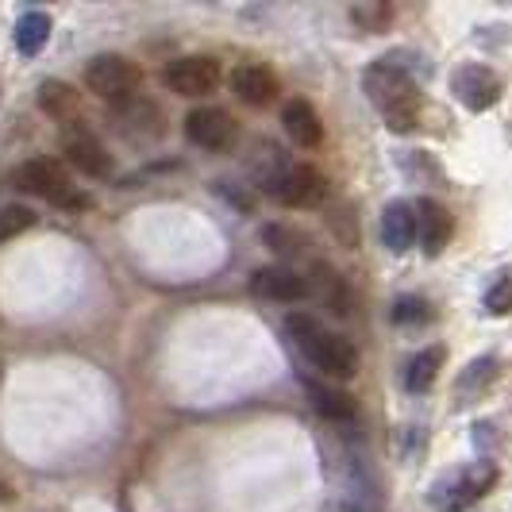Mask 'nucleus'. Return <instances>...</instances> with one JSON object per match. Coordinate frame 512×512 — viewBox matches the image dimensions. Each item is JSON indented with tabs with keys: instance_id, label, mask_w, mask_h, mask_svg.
<instances>
[{
	"instance_id": "obj_6",
	"label": "nucleus",
	"mask_w": 512,
	"mask_h": 512,
	"mask_svg": "<svg viewBox=\"0 0 512 512\" xmlns=\"http://www.w3.org/2000/svg\"><path fill=\"white\" fill-rule=\"evenodd\" d=\"M451 93L459 97L462 108L470 112H486L501 101L505 81L497 77V70H489L486 62H462L459 70L451 74Z\"/></svg>"
},
{
	"instance_id": "obj_3",
	"label": "nucleus",
	"mask_w": 512,
	"mask_h": 512,
	"mask_svg": "<svg viewBox=\"0 0 512 512\" xmlns=\"http://www.w3.org/2000/svg\"><path fill=\"white\" fill-rule=\"evenodd\" d=\"M12 185H16L20 193H31V197H39V201H47V205L62 208V212H85V208L93 205V197L77 185L74 174H70L58 158H47V154L27 158L24 166H16Z\"/></svg>"
},
{
	"instance_id": "obj_13",
	"label": "nucleus",
	"mask_w": 512,
	"mask_h": 512,
	"mask_svg": "<svg viewBox=\"0 0 512 512\" xmlns=\"http://www.w3.org/2000/svg\"><path fill=\"white\" fill-rule=\"evenodd\" d=\"M39 108L51 116L54 124L85 131L81 128V120H85V104H81V93H77L74 85L58 81V77H47V81L39 85Z\"/></svg>"
},
{
	"instance_id": "obj_14",
	"label": "nucleus",
	"mask_w": 512,
	"mask_h": 512,
	"mask_svg": "<svg viewBox=\"0 0 512 512\" xmlns=\"http://www.w3.org/2000/svg\"><path fill=\"white\" fill-rule=\"evenodd\" d=\"M66 162L74 166L77 174H85V178H93V181L116 174L112 151H104V143L97 135H89V131H74V135H70V143H66Z\"/></svg>"
},
{
	"instance_id": "obj_11",
	"label": "nucleus",
	"mask_w": 512,
	"mask_h": 512,
	"mask_svg": "<svg viewBox=\"0 0 512 512\" xmlns=\"http://www.w3.org/2000/svg\"><path fill=\"white\" fill-rule=\"evenodd\" d=\"M274 197L289 208H312L328 197V178H324L316 166L297 162V166H289V174H285L282 185L274 189Z\"/></svg>"
},
{
	"instance_id": "obj_29",
	"label": "nucleus",
	"mask_w": 512,
	"mask_h": 512,
	"mask_svg": "<svg viewBox=\"0 0 512 512\" xmlns=\"http://www.w3.org/2000/svg\"><path fill=\"white\" fill-rule=\"evenodd\" d=\"M493 374H497V359L470 362V370L459 378V397H466V393H470V385H474V393H482V389L493 382Z\"/></svg>"
},
{
	"instance_id": "obj_10",
	"label": "nucleus",
	"mask_w": 512,
	"mask_h": 512,
	"mask_svg": "<svg viewBox=\"0 0 512 512\" xmlns=\"http://www.w3.org/2000/svg\"><path fill=\"white\" fill-rule=\"evenodd\" d=\"M412 212H416V239H420L424 255L439 258L443 255V247L451 243V231H455L451 212L439 205L436 197H420V201L412 205Z\"/></svg>"
},
{
	"instance_id": "obj_4",
	"label": "nucleus",
	"mask_w": 512,
	"mask_h": 512,
	"mask_svg": "<svg viewBox=\"0 0 512 512\" xmlns=\"http://www.w3.org/2000/svg\"><path fill=\"white\" fill-rule=\"evenodd\" d=\"M139 85H143V70H139V62H131L124 54H97L85 66V89L101 101L124 104L139 93Z\"/></svg>"
},
{
	"instance_id": "obj_12",
	"label": "nucleus",
	"mask_w": 512,
	"mask_h": 512,
	"mask_svg": "<svg viewBox=\"0 0 512 512\" xmlns=\"http://www.w3.org/2000/svg\"><path fill=\"white\" fill-rule=\"evenodd\" d=\"M231 89H235V97L243 104H251V108H266V104L278 101V74L270 70V66H262V62H243V66H235L231 70Z\"/></svg>"
},
{
	"instance_id": "obj_23",
	"label": "nucleus",
	"mask_w": 512,
	"mask_h": 512,
	"mask_svg": "<svg viewBox=\"0 0 512 512\" xmlns=\"http://www.w3.org/2000/svg\"><path fill=\"white\" fill-rule=\"evenodd\" d=\"M347 16H351L355 27L366 31V35H382V31L393 27L397 8H393L389 0H359V4H351V8H347Z\"/></svg>"
},
{
	"instance_id": "obj_22",
	"label": "nucleus",
	"mask_w": 512,
	"mask_h": 512,
	"mask_svg": "<svg viewBox=\"0 0 512 512\" xmlns=\"http://www.w3.org/2000/svg\"><path fill=\"white\" fill-rule=\"evenodd\" d=\"M447 359V351L443 347H424V351H416L405 366V389L409 393H424V389H432V382L439 378V366Z\"/></svg>"
},
{
	"instance_id": "obj_9",
	"label": "nucleus",
	"mask_w": 512,
	"mask_h": 512,
	"mask_svg": "<svg viewBox=\"0 0 512 512\" xmlns=\"http://www.w3.org/2000/svg\"><path fill=\"white\" fill-rule=\"evenodd\" d=\"M247 285H251V293H255V297L274 301V305H289V301L308 297L305 274H297L293 266H258Z\"/></svg>"
},
{
	"instance_id": "obj_25",
	"label": "nucleus",
	"mask_w": 512,
	"mask_h": 512,
	"mask_svg": "<svg viewBox=\"0 0 512 512\" xmlns=\"http://www.w3.org/2000/svg\"><path fill=\"white\" fill-rule=\"evenodd\" d=\"M432 320V305L424 301V297H397V305H393V324H401V328H420V324H428Z\"/></svg>"
},
{
	"instance_id": "obj_18",
	"label": "nucleus",
	"mask_w": 512,
	"mask_h": 512,
	"mask_svg": "<svg viewBox=\"0 0 512 512\" xmlns=\"http://www.w3.org/2000/svg\"><path fill=\"white\" fill-rule=\"evenodd\" d=\"M116 120H120V131H128V135H143V139H158L166 124H162V108L154 101H139V97H131L124 101V108L116 112Z\"/></svg>"
},
{
	"instance_id": "obj_27",
	"label": "nucleus",
	"mask_w": 512,
	"mask_h": 512,
	"mask_svg": "<svg viewBox=\"0 0 512 512\" xmlns=\"http://www.w3.org/2000/svg\"><path fill=\"white\" fill-rule=\"evenodd\" d=\"M486 312L489 316H509L512 312V266L497 274V282L486 289Z\"/></svg>"
},
{
	"instance_id": "obj_7",
	"label": "nucleus",
	"mask_w": 512,
	"mask_h": 512,
	"mask_svg": "<svg viewBox=\"0 0 512 512\" xmlns=\"http://www.w3.org/2000/svg\"><path fill=\"white\" fill-rule=\"evenodd\" d=\"M185 139L201 151H231L239 143V120L224 108H193L185 116Z\"/></svg>"
},
{
	"instance_id": "obj_26",
	"label": "nucleus",
	"mask_w": 512,
	"mask_h": 512,
	"mask_svg": "<svg viewBox=\"0 0 512 512\" xmlns=\"http://www.w3.org/2000/svg\"><path fill=\"white\" fill-rule=\"evenodd\" d=\"M39 224V216L24 205H4L0 208V243L4 239H16V235H24L27 228H35Z\"/></svg>"
},
{
	"instance_id": "obj_31",
	"label": "nucleus",
	"mask_w": 512,
	"mask_h": 512,
	"mask_svg": "<svg viewBox=\"0 0 512 512\" xmlns=\"http://www.w3.org/2000/svg\"><path fill=\"white\" fill-rule=\"evenodd\" d=\"M0 501H12V489L4 486V482H0Z\"/></svg>"
},
{
	"instance_id": "obj_16",
	"label": "nucleus",
	"mask_w": 512,
	"mask_h": 512,
	"mask_svg": "<svg viewBox=\"0 0 512 512\" xmlns=\"http://www.w3.org/2000/svg\"><path fill=\"white\" fill-rule=\"evenodd\" d=\"M282 128H285V135H289L297 147H305V151H312V147L324 143L320 112H316L308 101H301V97H293V101L282 108Z\"/></svg>"
},
{
	"instance_id": "obj_24",
	"label": "nucleus",
	"mask_w": 512,
	"mask_h": 512,
	"mask_svg": "<svg viewBox=\"0 0 512 512\" xmlns=\"http://www.w3.org/2000/svg\"><path fill=\"white\" fill-rule=\"evenodd\" d=\"M262 243L278 258H301L305 255L308 235L301 228H289V224H266L262 228Z\"/></svg>"
},
{
	"instance_id": "obj_5",
	"label": "nucleus",
	"mask_w": 512,
	"mask_h": 512,
	"mask_svg": "<svg viewBox=\"0 0 512 512\" xmlns=\"http://www.w3.org/2000/svg\"><path fill=\"white\" fill-rule=\"evenodd\" d=\"M497 482V470L489 462H478V466H466V470H451L447 478L436 482V509L443 512H466L478 497H486V489Z\"/></svg>"
},
{
	"instance_id": "obj_19",
	"label": "nucleus",
	"mask_w": 512,
	"mask_h": 512,
	"mask_svg": "<svg viewBox=\"0 0 512 512\" xmlns=\"http://www.w3.org/2000/svg\"><path fill=\"white\" fill-rule=\"evenodd\" d=\"M51 31H54V20L43 12V8L24 12V16L16 20V51L24 54V58H35V54L47 47Z\"/></svg>"
},
{
	"instance_id": "obj_20",
	"label": "nucleus",
	"mask_w": 512,
	"mask_h": 512,
	"mask_svg": "<svg viewBox=\"0 0 512 512\" xmlns=\"http://www.w3.org/2000/svg\"><path fill=\"white\" fill-rule=\"evenodd\" d=\"M255 158H251V170H255V185L258 189H266V193H274L282 178L289 174V158L282 154V147H274V143H258L255 147Z\"/></svg>"
},
{
	"instance_id": "obj_15",
	"label": "nucleus",
	"mask_w": 512,
	"mask_h": 512,
	"mask_svg": "<svg viewBox=\"0 0 512 512\" xmlns=\"http://www.w3.org/2000/svg\"><path fill=\"white\" fill-rule=\"evenodd\" d=\"M305 285L308 297H316L332 316H347L351 312V289H347L343 274L335 270L332 262H312L305 274Z\"/></svg>"
},
{
	"instance_id": "obj_8",
	"label": "nucleus",
	"mask_w": 512,
	"mask_h": 512,
	"mask_svg": "<svg viewBox=\"0 0 512 512\" xmlns=\"http://www.w3.org/2000/svg\"><path fill=\"white\" fill-rule=\"evenodd\" d=\"M162 77L178 97H208L220 89V62L208 54H185V58H174Z\"/></svg>"
},
{
	"instance_id": "obj_28",
	"label": "nucleus",
	"mask_w": 512,
	"mask_h": 512,
	"mask_svg": "<svg viewBox=\"0 0 512 512\" xmlns=\"http://www.w3.org/2000/svg\"><path fill=\"white\" fill-rule=\"evenodd\" d=\"M328 224H332L335 239L343 243V247H359V224H355V208L347 205H332V212H328Z\"/></svg>"
},
{
	"instance_id": "obj_21",
	"label": "nucleus",
	"mask_w": 512,
	"mask_h": 512,
	"mask_svg": "<svg viewBox=\"0 0 512 512\" xmlns=\"http://www.w3.org/2000/svg\"><path fill=\"white\" fill-rule=\"evenodd\" d=\"M305 389H308L312 409L320 412V416H328V420H351V416L359 412L355 397H351V393H343V389H335V385L305 382Z\"/></svg>"
},
{
	"instance_id": "obj_17",
	"label": "nucleus",
	"mask_w": 512,
	"mask_h": 512,
	"mask_svg": "<svg viewBox=\"0 0 512 512\" xmlns=\"http://www.w3.org/2000/svg\"><path fill=\"white\" fill-rule=\"evenodd\" d=\"M382 243L393 255H405L416 243V212L409 201H389L382 212Z\"/></svg>"
},
{
	"instance_id": "obj_30",
	"label": "nucleus",
	"mask_w": 512,
	"mask_h": 512,
	"mask_svg": "<svg viewBox=\"0 0 512 512\" xmlns=\"http://www.w3.org/2000/svg\"><path fill=\"white\" fill-rule=\"evenodd\" d=\"M328 512H362L359 505H351V501H339V505H332Z\"/></svg>"
},
{
	"instance_id": "obj_2",
	"label": "nucleus",
	"mask_w": 512,
	"mask_h": 512,
	"mask_svg": "<svg viewBox=\"0 0 512 512\" xmlns=\"http://www.w3.org/2000/svg\"><path fill=\"white\" fill-rule=\"evenodd\" d=\"M285 335L293 339V347L305 355V362L312 370H320L332 382H347L359 374V351L347 335L328 332L316 316L308 312H289L285 316Z\"/></svg>"
},
{
	"instance_id": "obj_1",
	"label": "nucleus",
	"mask_w": 512,
	"mask_h": 512,
	"mask_svg": "<svg viewBox=\"0 0 512 512\" xmlns=\"http://www.w3.org/2000/svg\"><path fill=\"white\" fill-rule=\"evenodd\" d=\"M362 93H366V101L382 112L385 128L397 131V135L416 128V120L424 112V93H420V85L412 81V74L397 58L370 62L362 70Z\"/></svg>"
}]
</instances>
